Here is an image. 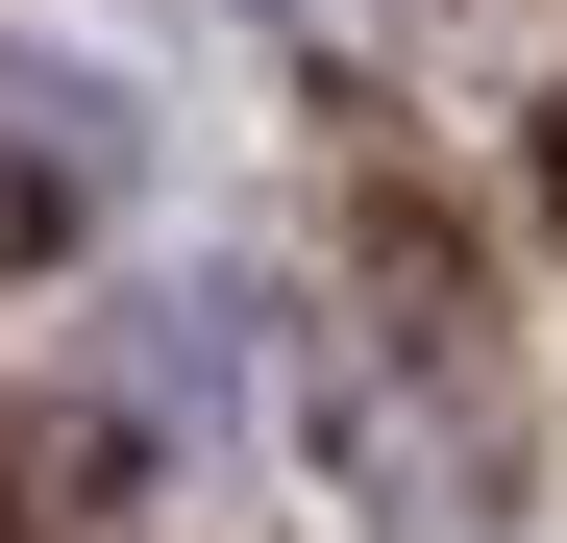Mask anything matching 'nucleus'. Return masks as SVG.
<instances>
[{
  "label": "nucleus",
  "mask_w": 567,
  "mask_h": 543,
  "mask_svg": "<svg viewBox=\"0 0 567 543\" xmlns=\"http://www.w3.org/2000/svg\"><path fill=\"white\" fill-rule=\"evenodd\" d=\"M100 198H124V100L74 50H0V272L100 247Z\"/></svg>",
  "instance_id": "1"
},
{
  "label": "nucleus",
  "mask_w": 567,
  "mask_h": 543,
  "mask_svg": "<svg viewBox=\"0 0 567 543\" xmlns=\"http://www.w3.org/2000/svg\"><path fill=\"white\" fill-rule=\"evenodd\" d=\"M124 420H148V444H223V420H247V297H148V321H124Z\"/></svg>",
  "instance_id": "2"
}]
</instances>
